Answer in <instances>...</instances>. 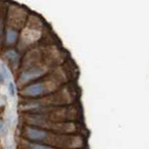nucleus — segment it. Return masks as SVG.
Returning a JSON list of instances; mask_svg holds the SVG:
<instances>
[{"label":"nucleus","instance_id":"obj_2","mask_svg":"<svg viewBox=\"0 0 149 149\" xmlns=\"http://www.w3.org/2000/svg\"><path fill=\"white\" fill-rule=\"evenodd\" d=\"M26 135L30 140H35V141L43 140L47 137V133H46L45 131L36 130V129H32V127H27Z\"/></svg>","mask_w":149,"mask_h":149},{"label":"nucleus","instance_id":"obj_5","mask_svg":"<svg viewBox=\"0 0 149 149\" xmlns=\"http://www.w3.org/2000/svg\"><path fill=\"white\" fill-rule=\"evenodd\" d=\"M5 55H6V57L10 59V60H16V59L18 58V54H17L13 50L7 51V52L5 53Z\"/></svg>","mask_w":149,"mask_h":149},{"label":"nucleus","instance_id":"obj_7","mask_svg":"<svg viewBox=\"0 0 149 149\" xmlns=\"http://www.w3.org/2000/svg\"><path fill=\"white\" fill-rule=\"evenodd\" d=\"M28 149H52V148L39 143H30L28 146Z\"/></svg>","mask_w":149,"mask_h":149},{"label":"nucleus","instance_id":"obj_4","mask_svg":"<svg viewBox=\"0 0 149 149\" xmlns=\"http://www.w3.org/2000/svg\"><path fill=\"white\" fill-rule=\"evenodd\" d=\"M17 32L13 29H8L7 31V42L8 44H14L17 40Z\"/></svg>","mask_w":149,"mask_h":149},{"label":"nucleus","instance_id":"obj_1","mask_svg":"<svg viewBox=\"0 0 149 149\" xmlns=\"http://www.w3.org/2000/svg\"><path fill=\"white\" fill-rule=\"evenodd\" d=\"M44 91V86L42 84H32L29 87H27L23 92L24 95L30 96V97H37L42 94V92Z\"/></svg>","mask_w":149,"mask_h":149},{"label":"nucleus","instance_id":"obj_9","mask_svg":"<svg viewBox=\"0 0 149 149\" xmlns=\"http://www.w3.org/2000/svg\"><path fill=\"white\" fill-rule=\"evenodd\" d=\"M6 81L5 77L3 76V74L1 73V71H0V83H4Z\"/></svg>","mask_w":149,"mask_h":149},{"label":"nucleus","instance_id":"obj_11","mask_svg":"<svg viewBox=\"0 0 149 149\" xmlns=\"http://www.w3.org/2000/svg\"><path fill=\"white\" fill-rule=\"evenodd\" d=\"M1 32H2V23L0 21V35H1Z\"/></svg>","mask_w":149,"mask_h":149},{"label":"nucleus","instance_id":"obj_8","mask_svg":"<svg viewBox=\"0 0 149 149\" xmlns=\"http://www.w3.org/2000/svg\"><path fill=\"white\" fill-rule=\"evenodd\" d=\"M8 93H10V97H15L16 95V89H15V86L14 84L12 82H10L8 83Z\"/></svg>","mask_w":149,"mask_h":149},{"label":"nucleus","instance_id":"obj_6","mask_svg":"<svg viewBox=\"0 0 149 149\" xmlns=\"http://www.w3.org/2000/svg\"><path fill=\"white\" fill-rule=\"evenodd\" d=\"M0 71H1V73L3 74V76L5 77V79H10V73L8 70L6 68L5 65H1L0 66Z\"/></svg>","mask_w":149,"mask_h":149},{"label":"nucleus","instance_id":"obj_10","mask_svg":"<svg viewBox=\"0 0 149 149\" xmlns=\"http://www.w3.org/2000/svg\"><path fill=\"white\" fill-rule=\"evenodd\" d=\"M3 129H4V127H3V124L1 122H0V131H2L3 130Z\"/></svg>","mask_w":149,"mask_h":149},{"label":"nucleus","instance_id":"obj_3","mask_svg":"<svg viewBox=\"0 0 149 149\" xmlns=\"http://www.w3.org/2000/svg\"><path fill=\"white\" fill-rule=\"evenodd\" d=\"M41 73H42L41 69H40V68H33V69H30L29 70L24 72V73L21 75V81L27 82L29 80L39 77V76L41 75Z\"/></svg>","mask_w":149,"mask_h":149}]
</instances>
